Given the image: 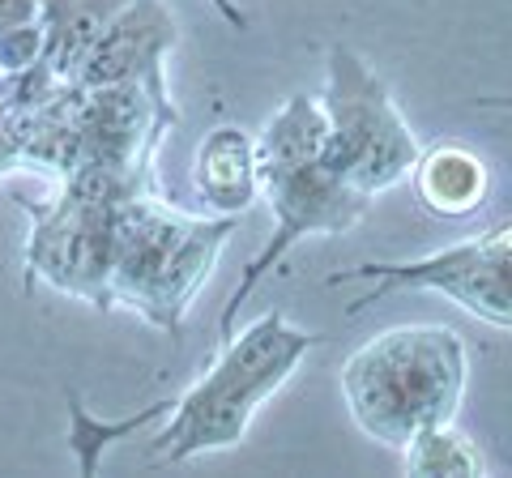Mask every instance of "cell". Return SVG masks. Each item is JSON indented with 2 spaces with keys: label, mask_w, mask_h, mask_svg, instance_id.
<instances>
[{
  "label": "cell",
  "mask_w": 512,
  "mask_h": 478,
  "mask_svg": "<svg viewBox=\"0 0 512 478\" xmlns=\"http://www.w3.org/2000/svg\"><path fill=\"white\" fill-rule=\"evenodd\" d=\"M402 461L410 478H483L487 457L474 449V440L453 432V423L423 427L402 444Z\"/></svg>",
  "instance_id": "7c38bea8"
},
{
  "label": "cell",
  "mask_w": 512,
  "mask_h": 478,
  "mask_svg": "<svg viewBox=\"0 0 512 478\" xmlns=\"http://www.w3.org/2000/svg\"><path fill=\"white\" fill-rule=\"evenodd\" d=\"M35 65H43V26H39V18L0 30V73L22 77Z\"/></svg>",
  "instance_id": "5bb4252c"
},
{
  "label": "cell",
  "mask_w": 512,
  "mask_h": 478,
  "mask_svg": "<svg viewBox=\"0 0 512 478\" xmlns=\"http://www.w3.org/2000/svg\"><path fill=\"white\" fill-rule=\"evenodd\" d=\"M146 184H128L103 167H73L60 180L56 201H22L30 214V239L22 252L26 295L35 282L86 299L99 312L111 304V205Z\"/></svg>",
  "instance_id": "277c9868"
},
{
  "label": "cell",
  "mask_w": 512,
  "mask_h": 478,
  "mask_svg": "<svg viewBox=\"0 0 512 478\" xmlns=\"http://www.w3.org/2000/svg\"><path fill=\"white\" fill-rule=\"evenodd\" d=\"M210 5L222 13V22H227L231 30H248V18H244V13H239V9L231 5V0H210Z\"/></svg>",
  "instance_id": "2e32d148"
},
{
  "label": "cell",
  "mask_w": 512,
  "mask_h": 478,
  "mask_svg": "<svg viewBox=\"0 0 512 478\" xmlns=\"http://www.w3.org/2000/svg\"><path fill=\"white\" fill-rule=\"evenodd\" d=\"M325 124H329V154L346 171L359 193L376 197L397 180H406L419 141L406 129L389 86L359 60L350 47H329V77H325Z\"/></svg>",
  "instance_id": "5b68a950"
},
{
  "label": "cell",
  "mask_w": 512,
  "mask_h": 478,
  "mask_svg": "<svg viewBox=\"0 0 512 478\" xmlns=\"http://www.w3.org/2000/svg\"><path fill=\"white\" fill-rule=\"evenodd\" d=\"M192 175L218 214H244L256 201V141L239 124H218L201 137Z\"/></svg>",
  "instance_id": "30bf717a"
},
{
  "label": "cell",
  "mask_w": 512,
  "mask_h": 478,
  "mask_svg": "<svg viewBox=\"0 0 512 478\" xmlns=\"http://www.w3.org/2000/svg\"><path fill=\"white\" fill-rule=\"evenodd\" d=\"M9 167H13V158H9V154H5V150H0V175H5V171H9Z\"/></svg>",
  "instance_id": "e0dca14e"
},
{
  "label": "cell",
  "mask_w": 512,
  "mask_h": 478,
  "mask_svg": "<svg viewBox=\"0 0 512 478\" xmlns=\"http://www.w3.org/2000/svg\"><path fill=\"white\" fill-rule=\"evenodd\" d=\"M256 193H265L269 210H274V235L265 239V248L244 265L239 286L231 291V304L222 308V338L235 333V321L244 304L252 299L256 282H261L269 269H278V261L291 252L303 235H342L367 214L372 197L359 193L355 184L346 180V171L333 163V154L325 150L320 158L308 163H291V167H261L256 171Z\"/></svg>",
  "instance_id": "8992f818"
},
{
  "label": "cell",
  "mask_w": 512,
  "mask_h": 478,
  "mask_svg": "<svg viewBox=\"0 0 512 478\" xmlns=\"http://www.w3.org/2000/svg\"><path fill=\"white\" fill-rule=\"evenodd\" d=\"M508 222L495 231H483L478 239L453 244L444 252H431L423 261H367L355 269L333 274L329 286L355 282V278H376V291L359 295L346 308V316H359L363 308L380 304L393 291H440L457 308L474 312L478 321H487L495 329L512 325V239Z\"/></svg>",
  "instance_id": "52a82bcc"
},
{
  "label": "cell",
  "mask_w": 512,
  "mask_h": 478,
  "mask_svg": "<svg viewBox=\"0 0 512 478\" xmlns=\"http://www.w3.org/2000/svg\"><path fill=\"white\" fill-rule=\"evenodd\" d=\"M312 346H316L312 333L286 325L282 312H265L248 329L222 338V355L214 359V368L163 419L150 461L154 466H175V461L201 453L235 449L248 432L256 406L291 380V372Z\"/></svg>",
  "instance_id": "3957f363"
},
{
  "label": "cell",
  "mask_w": 512,
  "mask_h": 478,
  "mask_svg": "<svg viewBox=\"0 0 512 478\" xmlns=\"http://www.w3.org/2000/svg\"><path fill=\"white\" fill-rule=\"evenodd\" d=\"M171 406H175V402H154V406H146V410H137L133 419L99 423L82 402H77V393H69V419H73V423H69V444H73V453H77V466H82V474L99 470L107 444L133 436V432H141V427H150V423H163L167 414H171Z\"/></svg>",
  "instance_id": "4fadbf2b"
},
{
  "label": "cell",
  "mask_w": 512,
  "mask_h": 478,
  "mask_svg": "<svg viewBox=\"0 0 512 478\" xmlns=\"http://www.w3.org/2000/svg\"><path fill=\"white\" fill-rule=\"evenodd\" d=\"M410 175L423 210L436 218H470L474 210H483L491 193L487 163L474 150L457 146V141H440L431 150H419Z\"/></svg>",
  "instance_id": "9c48e42d"
},
{
  "label": "cell",
  "mask_w": 512,
  "mask_h": 478,
  "mask_svg": "<svg viewBox=\"0 0 512 478\" xmlns=\"http://www.w3.org/2000/svg\"><path fill=\"white\" fill-rule=\"evenodd\" d=\"M239 214L184 218L146 188L111 205V304L133 308L154 329L180 333V321L210 278Z\"/></svg>",
  "instance_id": "7a4b0ae2"
},
{
  "label": "cell",
  "mask_w": 512,
  "mask_h": 478,
  "mask_svg": "<svg viewBox=\"0 0 512 478\" xmlns=\"http://www.w3.org/2000/svg\"><path fill=\"white\" fill-rule=\"evenodd\" d=\"M175 18L163 0H128V5L107 22V30L90 43L73 82L77 90L124 86V82H163V60L175 47Z\"/></svg>",
  "instance_id": "ba28073f"
},
{
  "label": "cell",
  "mask_w": 512,
  "mask_h": 478,
  "mask_svg": "<svg viewBox=\"0 0 512 478\" xmlns=\"http://www.w3.org/2000/svg\"><path fill=\"white\" fill-rule=\"evenodd\" d=\"M355 423L384 449L453 423L466 393V346L448 325H397L363 342L342 368Z\"/></svg>",
  "instance_id": "6da1fadb"
},
{
  "label": "cell",
  "mask_w": 512,
  "mask_h": 478,
  "mask_svg": "<svg viewBox=\"0 0 512 478\" xmlns=\"http://www.w3.org/2000/svg\"><path fill=\"white\" fill-rule=\"evenodd\" d=\"M128 5V0H39L43 26V69L60 86L73 82L90 43L103 35L107 22Z\"/></svg>",
  "instance_id": "8fae6325"
},
{
  "label": "cell",
  "mask_w": 512,
  "mask_h": 478,
  "mask_svg": "<svg viewBox=\"0 0 512 478\" xmlns=\"http://www.w3.org/2000/svg\"><path fill=\"white\" fill-rule=\"evenodd\" d=\"M35 18H39V0H0V30Z\"/></svg>",
  "instance_id": "9a60e30c"
}]
</instances>
